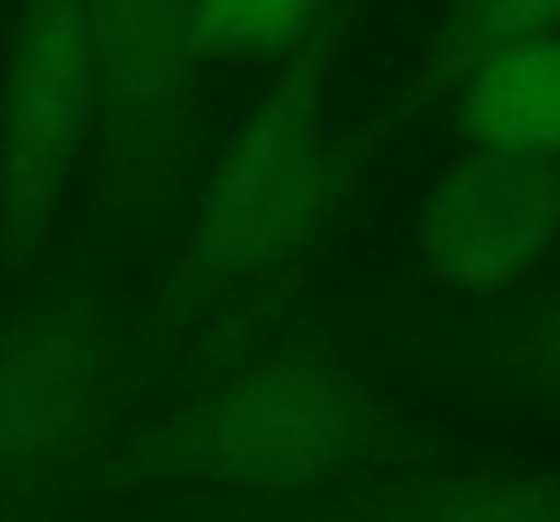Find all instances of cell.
Masks as SVG:
<instances>
[{
    "instance_id": "cell-1",
    "label": "cell",
    "mask_w": 560,
    "mask_h": 522,
    "mask_svg": "<svg viewBox=\"0 0 560 522\" xmlns=\"http://www.w3.org/2000/svg\"><path fill=\"white\" fill-rule=\"evenodd\" d=\"M343 33L349 11H327L322 27L294 55H283L278 82L212 164L170 272V294L180 305L283 267L322 223L338 174L327 88L343 55Z\"/></svg>"
},
{
    "instance_id": "cell-2",
    "label": "cell",
    "mask_w": 560,
    "mask_h": 522,
    "mask_svg": "<svg viewBox=\"0 0 560 522\" xmlns=\"http://www.w3.org/2000/svg\"><path fill=\"white\" fill-rule=\"evenodd\" d=\"M381 441L375 392L332 353H272L196 403L180 452L240 490H311L349 474Z\"/></svg>"
},
{
    "instance_id": "cell-3",
    "label": "cell",
    "mask_w": 560,
    "mask_h": 522,
    "mask_svg": "<svg viewBox=\"0 0 560 522\" xmlns=\"http://www.w3.org/2000/svg\"><path fill=\"white\" fill-rule=\"evenodd\" d=\"M93 131V38L82 0H22L0 66V256L22 267Z\"/></svg>"
},
{
    "instance_id": "cell-4",
    "label": "cell",
    "mask_w": 560,
    "mask_h": 522,
    "mask_svg": "<svg viewBox=\"0 0 560 522\" xmlns=\"http://www.w3.org/2000/svg\"><path fill=\"white\" fill-rule=\"evenodd\" d=\"M131 348L120 322L82 300H38L0 327V479H33L88 452L120 414Z\"/></svg>"
},
{
    "instance_id": "cell-5",
    "label": "cell",
    "mask_w": 560,
    "mask_h": 522,
    "mask_svg": "<svg viewBox=\"0 0 560 522\" xmlns=\"http://www.w3.org/2000/svg\"><path fill=\"white\" fill-rule=\"evenodd\" d=\"M93 38V120L109 190L131 212L175 196L186 164L190 71L201 55L196 0H82Z\"/></svg>"
},
{
    "instance_id": "cell-6",
    "label": "cell",
    "mask_w": 560,
    "mask_h": 522,
    "mask_svg": "<svg viewBox=\"0 0 560 522\" xmlns=\"http://www.w3.org/2000/svg\"><path fill=\"white\" fill-rule=\"evenodd\" d=\"M560 240V170L550 159L474 153L446 170L413 212L424 278L457 294L517 283Z\"/></svg>"
},
{
    "instance_id": "cell-7",
    "label": "cell",
    "mask_w": 560,
    "mask_h": 522,
    "mask_svg": "<svg viewBox=\"0 0 560 522\" xmlns=\"http://www.w3.org/2000/svg\"><path fill=\"white\" fill-rule=\"evenodd\" d=\"M457 93L463 131L479 153L560 159V33L485 60Z\"/></svg>"
},
{
    "instance_id": "cell-8",
    "label": "cell",
    "mask_w": 560,
    "mask_h": 522,
    "mask_svg": "<svg viewBox=\"0 0 560 522\" xmlns=\"http://www.w3.org/2000/svg\"><path fill=\"white\" fill-rule=\"evenodd\" d=\"M550 33H560V0H452L402 109L435 104L441 93L463 88L485 60H495L517 44L550 38Z\"/></svg>"
},
{
    "instance_id": "cell-9",
    "label": "cell",
    "mask_w": 560,
    "mask_h": 522,
    "mask_svg": "<svg viewBox=\"0 0 560 522\" xmlns=\"http://www.w3.org/2000/svg\"><path fill=\"white\" fill-rule=\"evenodd\" d=\"M452 359L495 392L560 408V289L474 322L452 344Z\"/></svg>"
},
{
    "instance_id": "cell-10",
    "label": "cell",
    "mask_w": 560,
    "mask_h": 522,
    "mask_svg": "<svg viewBox=\"0 0 560 522\" xmlns=\"http://www.w3.org/2000/svg\"><path fill=\"white\" fill-rule=\"evenodd\" d=\"M327 16V0H196V38L229 60H283Z\"/></svg>"
},
{
    "instance_id": "cell-11",
    "label": "cell",
    "mask_w": 560,
    "mask_h": 522,
    "mask_svg": "<svg viewBox=\"0 0 560 522\" xmlns=\"http://www.w3.org/2000/svg\"><path fill=\"white\" fill-rule=\"evenodd\" d=\"M424 522H560V490L523 474L457 479L430 501Z\"/></svg>"
}]
</instances>
